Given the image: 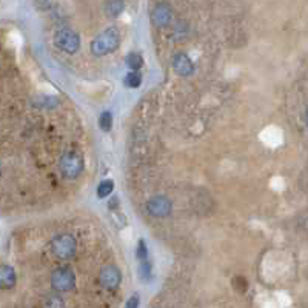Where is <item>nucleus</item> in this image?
Returning <instances> with one entry per match:
<instances>
[{"label":"nucleus","instance_id":"f257e3e1","mask_svg":"<svg viewBox=\"0 0 308 308\" xmlns=\"http://www.w3.org/2000/svg\"><path fill=\"white\" fill-rule=\"evenodd\" d=\"M120 45V32L116 26H109L102 31L99 36H96L91 42V53L94 56H106L116 51Z\"/></svg>","mask_w":308,"mask_h":308},{"label":"nucleus","instance_id":"f03ea898","mask_svg":"<svg viewBox=\"0 0 308 308\" xmlns=\"http://www.w3.org/2000/svg\"><path fill=\"white\" fill-rule=\"evenodd\" d=\"M60 171L67 179H76L84 171V157L79 151H67L60 159Z\"/></svg>","mask_w":308,"mask_h":308},{"label":"nucleus","instance_id":"7ed1b4c3","mask_svg":"<svg viewBox=\"0 0 308 308\" xmlns=\"http://www.w3.org/2000/svg\"><path fill=\"white\" fill-rule=\"evenodd\" d=\"M54 43L59 50L68 54H74L80 48V37L76 31L70 28H62L54 34Z\"/></svg>","mask_w":308,"mask_h":308},{"label":"nucleus","instance_id":"20e7f679","mask_svg":"<svg viewBox=\"0 0 308 308\" xmlns=\"http://www.w3.org/2000/svg\"><path fill=\"white\" fill-rule=\"evenodd\" d=\"M51 251L59 259H71L76 254V239L71 234H59L51 240Z\"/></svg>","mask_w":308,"mask_h":308},{"label":"nucleus","instance_id":"39448f33","mask_svg":"<svg viewBox=\"0 0 308 308\" xmlns=\"http://www.w3.org/2000/svg\"><path fill=\"white\" fill-rule=\"evenodd\" d=\"M51 287L56 291H71L76 285L74 273L67 267H59L51 273Z\"/></svg>","mask_w":308,"mask_h":308},{"label":"nucleus","instance_id":"423d86ee","mask_svg":"<svg viewBox=\"0 0 308 308\" xmlns=\"http://www.w3.org/2000/svg\"><path fill=\"white\" fill-rule=\"evenodd\" d=\"M147 209L148 213L154 217H167L170 216L171 209H173V204L167 196H153L148 202H147Z\"/></svg>","mask_w":308,"mask_h":308},{"label":"nucleus","instance_id":"0eeeda50","mask_svg":"<svg viewBox=\"0 0 308 308\" xmlns=\"http://www.w3.org/2000/svg\"><path fill=\"white\" fill-rule=\"evenodd\" d=\"M120 281H122L120 271L114 265H106L99 273V282L106 290H116L120 285Z\"/></svg>","mask_w":308,"mask_h":308},{"label":"nucleus","instance_id":"6e6552de","mask_svg":"<svg viewBox=\"0 0 308 308\" xmlns=\"http://www.w3.org/2000/svg\"><path fill=\"white\" fill-rule=\"evenodd\" d=\"M171 17H173V9L167 2L157 3L151 11V22L154 26H159V28L167 26L171 22Z\"/></svg>","mask_w":308,"mask_h":308},{"label":"nucleus","instance_id":"1a4fd4ad","mask_svg":"<svg viewBox=\"0 0 308 308\" xmlns=\"http://www.w3.org/2000/svg\"><path fill=\"white\" fill-rule=\"evenodd\" d=\"M173 67H174V71L182 77L191 76L194 73V65L191 59L184 53H179L173 57Z\"/></svg>","mask_w":308,"mask_h":308},{"label":"nucleus","instance_id":"9d476101","mask_svg":"<svg viewBox=\"0 0 308 308\" xmlns=\"http://www.w3.org/2000/svg\"><path fill=\"white\" fill-rule=\"evenodd\" d=\"M0 284L3 290H9L15 285V271L9 265H2L0 268Z\"/></svg>","mask_w":308,"mask_h":308},{"label":"nucleus","instance_id":"9b49d317","mask_svg":"<svg viewBox=\"0 0 308 308\" xmlns=\"http://www.w3.org/2000/svg\"><path fill=\"white\" fill-rule=\"evenodd\" d=\"M125 8V0H108L105 5V14L108 17H119Z\"/></svg>","mask_w":308,"mask_h":308},{"label":"nucleus","instance_id":"f8f14e48","mask_svg":"<svg viewBox=\"0 0 308 308\" xmlns=\"http://www.w3.org/2000/svg\"><path fill=\"white\" fill-rule=\"evenodd\" d=\"M126 65L131 71H139L143 65V59L139 53H129L126 56Z\"/></svg>","mask_w":308,"mask_h":308},{"label":"nucleus","instance_id":"ddd939ff","mask_svg":"<svg viewBox=\"0 0 308 308\" xmlns=\"http://www.w3.org/2000/svg\"><path fill=\"white\" fill-rule=\"evenodd\" d=\"M123 84L128 88H137L142 84V74L139 71H129L123 79Z\"/></svg>","mask_w":308,"mask_h":308},{"label":"nucleus","instance_id":"4468645a","mask_svg":"<svg viewBox=\"0 0 308 308\" xmlns=\"http://www.w3.org/2000/svg\"><path fill=\"white\" fill-rule=\"evenodd\" d=\"M112 190H114V182H112L111 179H106V181H102L99 184V187H97V198H108L109 194L112 193Z\"/></svg>","mask_w":308,"mask_h":308},{"label":"nucleus","instance_id":"2eb2a0df","mask_svg":"<svg viewBox=\"0 0 308 308\" xmlns=\"http://www.w3.org/2000/svg\"><path fill=\"white\" fill-rule=\"evenodd\" d=\"M99 126L102 131L108 133L111 131V128H112V114L109 111H103L102 114L99 116Z\"/></svg>","mask_w":308,"mask_h":308},{"label":"nucleus","instance_id":"dca6fc26","mask_svg":"<svg viewBox=\"0 0 308 308\" xmlns=\"http://www.w3.org/2000/svg\"><path fill=\"white\" fill-rule=\"evenodd\" d=\"M139 273H140L142 281H145V282H147V281L151 278V265H150L148 259H145V261H140V264H139Z\"/></svg>","mask_w":308,"mask_h":308},{"label":"nucleus","instance_id":"f3484780","mask_svg":"<svg viewBox=\"0 0 308 308\" xmlns=\"http://www.w3.org/2000/svg\"><path fill=\"white\" fill-rule=\"evenodd\" d=\"M43 308H63V301L59 298V296H46L43 304H42Z\"/></svg>","mask_w":308,"mask_h":308},{"label":"nucleus","instance_id":"a211bd4d","mask_svg":"<svg viewBox=\"0 0 308 308\" xmlns=\"http://www.w3.org/2000/svg\"><path fill=\"white\" fill-rule=\"evenodd\" d=\"M136 256L140 261H145V259H148V248H147V244H145L143 240H139L137 244V248H136Z\"/></svg>","mask_w":308,"mask_h":308},{"label":"nucleus","instance_id":"6ab92c4d","mask_svg":"<svg viewBox=\"0 0 308 308\" xmlns=\"http://www.w3.org/2000/svg\"><path fill=\"white\" fill-rule=\"evenodd\" d=\"M37 105L39 106H45V108H51V106L57 105V99H56V97H39Z\"/></svg>","mask_w":308,"mask_h":308},{"label":"nucleus","instance_id":"aec40b11","mask_svg":"<svg viewBox=\"0 0 308 308\" xmlns=\"http://www.w3.org/2000/svg\"><path fill=\"white\" fill-rule=\"evenodd\" d=\"M233 285H234L236 290L240 291V293H244V291L247 290V287H248V284H247V281H245L244 278H236V279L233 281Z\"/></svg>","mask_w":308,"mask_h":308},{"label":"nucleus","instance_id":"412c9836","mask_svg":"<svg viewBox=\"0 0 308 308\" xmlns=\"http://www.w3.org/2000/svg\"><path fill=\"white\" fill-rule=\"evenodd\" d=\"M125 308H139V296H137V295H133L131 298L126 301Z\"/></svg>","mask_w":308,"mask_h":308},{"label":"nucleus","instance_id":"4be33fe9","mask_svg":"<svg viewBox=\"0 0 308 308\" xmlns=\"http://www.w3.org/2000/svg\"><path fill=\"white\" fill-rule=\"evenodd\" d=\"M34 3L40 11H46L50 8V0H34Z\"/></svg>","mask_w":308,"mask_h":308},{"label":"nucleus","instance_id":"5701e85b","mask_svg":"<svg viewBox=\"0 0 308 308\" xmlns=\"http://www.w3.org/2000/svg\"><path fill=\"white\" fill-rule=\"evenodd\" d=\"M305 122H307V126H308V109H307V116H305Z\"/></svg>","mask_w":308,"mask_h":308}]
</instances>
